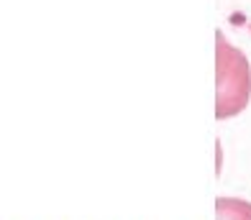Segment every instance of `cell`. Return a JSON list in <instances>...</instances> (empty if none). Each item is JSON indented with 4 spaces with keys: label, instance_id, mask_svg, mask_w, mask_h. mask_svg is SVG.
Returning <instances> with one entry per match:
<instances>
[{
    "label": "cell",
    "instance_id": "6da1fadb",
    "mask_svg": "<svg viewBox=\"0 0 251 220\" xmlns=\"http://www.w3.org/2000/svg\"><path fill=\"white\" fill-rule=\"evenodd\" d=\"M251 98V67L244 51L215 31V118L226 121L246 110Z\"/></svg>",
    "mask_w": 251,
    "mask_h": 220
},
{
    "label": "cell",
    "instance_id": "7a4b0ae2",
    "mask_svg": "<svg viewBox=\"0 0 251 220\" xmlns=\"http://www.w3.org/2000/svg\"><path fill=\"white\" fill-rule=\"evenodd\" d=\"M215 220H251V202L236 197H218Z\"/></svg>",
    "mask_w": 251,
    "mask_h": 220
}]
</instances>
